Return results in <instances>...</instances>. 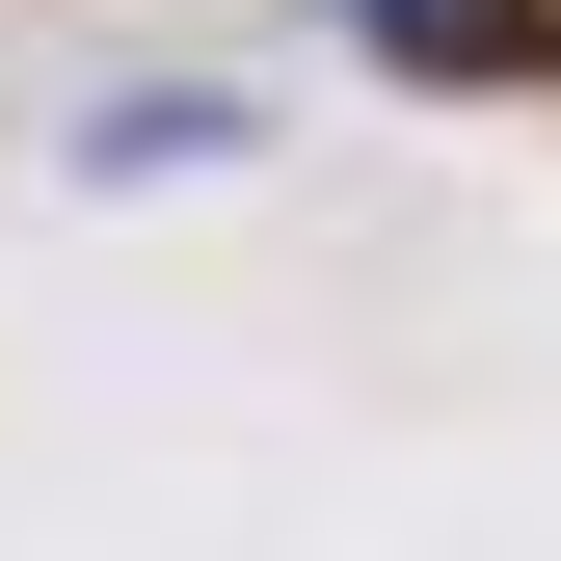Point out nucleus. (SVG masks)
Returning <instances> with one entry per match:
<instances>
[{
  "mask_svg": "<svg viewBox=\"0 0 561 561\" xmlns=\"http://www.w3.org/2000/svg\"><path fill=\"white\" fill-rule=\"evenodd\" d=\"M375 54H428V81H508V54H535V0H375Z\"/></svg>",
  "mask_w": 561,
  "mask_h": 561,
  "instance_id": "1",
  "label": "nucleus"
}]
</instances>
